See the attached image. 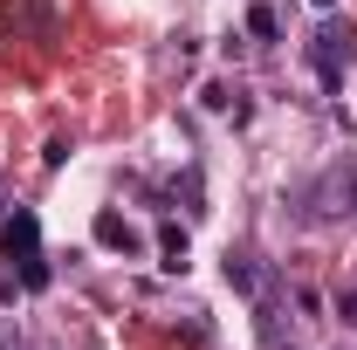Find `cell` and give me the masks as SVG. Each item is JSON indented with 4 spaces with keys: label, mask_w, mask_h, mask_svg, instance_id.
<instances>
[{
    "label": "cell",
    "mask_w": 357,
    "mask_h": 350,
    "mask_svg": "<svg viewBox=\"0 0 357 350\" xmlns=\"http://www.w3.org/2000/svg\"><path fill=\"white\" fill-rule=\"evenodd\" d=\"M0 261L14 268V282H21L28 296H42L48 282H55L48 248H42V213H35V206H14V213L0 220Z\"/></svg>",
    "instance_id": "1"
},
{
    "label": "cell",
    "mask_w": 357,
    "mask_h": 350,
    "mask_svg": "<svg viewBox=\"0 0 357 350\" xmlns=\"http://www.w3.org/2000/svg\"><path fill=\"white\" fill-rule=\"evenodd\" d=\"M310 69H316V83L323 89H344V76H351V62H357V28L344 21V14H323L310 28Z\"/></svg>",
    "instance_id": "2"
},
{
    "label": "cell",
    "mask_w": 357,
    "mask_h": 350,
    "mask_svg": "<svg viewBox=\"0 0 357 350\" xmlns=\"http://www.w3.org/2000/svg\"><path fill=\"white\" fill-rule=\"evenodd\" d=\"M220 282L234 289V296H248V303L268 296V268H261L255 248H227V254H220Z\"/></svg>",
    "instance_id": "3"
},
{
    "label": "cell",
    "mask_w": 357,
    "mask_h": 350,
    "mask_svg": "<svg viewBox=\"0 0 357 350\" xmlns=\"http://www.w3.org/2000/svg\"><path fill=\"white\" fill-rule=\"evenodd\" d=\"M89 234H96V248H103V254H124V261H137V254H144V234H137L124 213H110V206L96 213V227H89Z\"/></svg>",
    "instance_id": "4"
},
{
    "label": "cell",
    "mask_w": 357,
    "mask_h": 350,
    "mask_svg": "<svg viewBox=\"0 0 357 350\" xmlns=\"http://www.w3.org/2000/svg\"><path fill=\"white\" fill-rule=\"evenodd\" d=\"M255 337H261V350H303L296 330L282 323V303L275 296H255Z\"/></svg>",
    "instance_id": "5"
},
{
    "label": "cell",
    "mask_w": 357,
    "mask_h": 350,
    "mask_svg": "<svg viewBox=\"0 0 357 350\" xmlns=\"http://www.w3.org/2000/svg\"><path fill=\"white\" fill-rule=\"evenodd\" d=\"M185 261H192V234L165 220V227H158V268H165V275H185Z\"/></svg>",
    "instance_id": "6"
},
{
    "label": "cell",
    "mask_w": 357,
    "mask_h": 350,
    "mask_svg": "<svg viewBox=\"0 0 357 350\" xmlns=\"http://www.w3.org/2000/svg\"><path fill=\"white\" fill-rule=\"evenodd\" d=\"M172 199H185V220H206V213H213V206H206V178H199V165H185V172H178Z\"/></svg>",
    "instance_id": "7"
},
{
    "label": "cell",
    "mask_w": 357,
    "mask_h": 350,
    "mask_svg": "<svg viewBox=\"0 0 357 350\" xmlns=\"http://www.w3.org/2000/svg\"><path fill=\"white\" fill-rule=\"evenodd\" d=\"M337 227H357V165H337Z\"/></svg>",
    "instance_id": "8"
},
{
    "label": "cell",
    "mask_w": 357,
    "mask_h": 350,
    "mask_svg": "<svg viewBox=\"0 0 357 350\" xmlns=\"http://www.w3.org/2000/svg\"><path fill=\"white\" fill-rule=\"evenodd\" d=\"M248 35H255L261 48H275V42H282V14H275L268 0H255V7H248Z\"/></svg>",
    "instance_id": "9"
},
{
    "label": "cell",
    "mask_w": 357,
    "mask_h": 350,
    "mask_svg": "<svg viewBox=\"0 0 357 350\" xmlns=\"http://www.w3.org/2000/svg\"><path fill=\"white\" fill-rule=\"evenodd\" d=\"M296 309H303V323H330V296L310 282H296Z\"/></svg>",
    "instance_id": "10"
},
{
    "label": "cell",
    "mask_w": 357,
    "mask_h": 350,
    "mask_svg": "<svg viewBox=\"0 0 357 350\" xmlns=\"http://www.w3.org/2000/svg\"><path fill=\"white\" fill-rule=\"evenodd\" d=\"M330 316H337L344 330H357V275H351V282H337V296H330Z\"/></svg>",
    "instance_id": "11"
},
{
    "label": "cell",
    "mask_w": 357,
    "mask_h": 350,
    "mask_svg": "<svg viewBox=\"0 0 357 350\" xmlns=\"http://www.w3.org/2000/svg\"><path fill=\"white\" fill-rule=\"evenodd\" d=\"M69 151H76V144H69V137H48V144H42V165H48V172H55V165H62V158H69Z\"/></svg>",
    "instance_id": "12"
},
{
    "label": "cell",
    "mask_w": 357,
    "mask_h": 350,
    "mask_svg": "<svg viewBox=\"0 0 357 350\" xmlns=\"http://www.w3.org/2000/svg\"><path fill=\"white\" fill-rule=\"evenodd\" d=\"M0 350H28V344H21V323H14V316H0Z\"/></svg>",
    "instance_id": "13"
},
{
    "label": "cell",
    "mask_w": 357,
    "mask_h": 350,
    "mask_svg": "<svg viewBox=\"0 0 357 350\" xmlns=\"http://www.w3.org/2000/svg\"><path fill=\"white\" fill-rule=\"evenodd\" d=\"M14 296H21V282H14V268L0 275V309H14Z\"/></svg>",
    "instance_id": "14"
},
{
    "label": "cell",
    "mask_w": 357,
    "mask_h": 350,
    "mask_svg": "<svg viewBox=\"0 0 357 350\" xmlns=\"http://www.w3.org/2000/svg\"><path fill=\"white\" fill-rule=\"evenodd\" d=\"M310 7H316V14H337V0H310Z\"/></svg>",
    "instance_id": "15"
}]
</instances>
